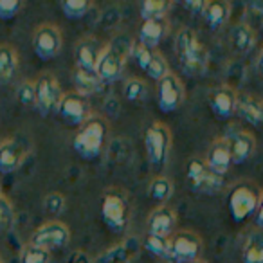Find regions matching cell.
I'll list each match as a JSON object with an SVG mask.
<instances>
[{"label":"cell","mask_w":263,"mask_h":263,"mask_svg":"<svg viewBox=\"0 0 263 263\" xmlns=\"http://www.w3.org/2000/svg\"><path fill=\"white\" fill-rule=\"evenodd\" d=\"M229 40H231V47L234 49V52L238 54H245L252 49L256 42V33L252 29V26L245 22H238L233 26L229 33Z\"/></svg>","instance_id":"cell-23"},{"label":"cell","mask_w":263,"mask_h":263,"mask_svg":"<svg viewBox=\"0 0 263 263\" xmlns=\"http://www.w3.org/2000/svg\"><path fill=\"white\" fill-rule=\"evenodd\" d=\"M72 80H74V85H76V92L81 96H90V94H96L103 88V81L98 78L96 72H90V70H83V69H74V74H72Z\"/></svg>","instance_id":"cell-27"},{"label":"cell","mask_w":263,"mask_h":263,"mask_svg":"<svg viewBox=\"0 0 263 263\" xmlns=\"http://www.w3.org/2000/svg\"><path fill=\"white\" fill-rule=\"evenodd\" d=\"M27 150L16 137L0 141V173H15L22 166Z\"/></svg>","instance_id":"cell-16"},{"label":"cell","mask_w":263,"mask_h":263,"mask_svg":"<svg viewBox=\"0 0 263 263\" xmlns=\"http://www.w3.org/2000/svg\"><path fill=\"white\" fill-rule=\"evenodd\" d=\"M144 72H148V76L159 81V80H162L166 74H170V65H168V62H166V58L161 54V52L154 51V56H152L150 63H148V67H146V70H144Z\"/></svg>","instance_id":"cell-34"},{"label":"cell","mask_w":263,"mask_h":263,"mask_svg":"<svg viewBox=\"0 0 263 263\" xmlns=\"http://www.w3.org/2000/svg\"><path fill=\"white\" fill-rule=\"evenodd\" d=\"M15 96L22 106H34V81H22L16 87Z\"/></svg>","instance_id":"cell-37"},{"label":"cell","mask_w":263,"mask_h":263,"mask_svg":"<svg viewBox=\"0 0 263 263\" xmlns=\"http://www.w3.org/2000/svg\"><path fill=\"white\" fill-rule=\"evenodd\" d=\"M44 209L47 215L58 216L65 211V197L60 193H49L44 198Z\"/></svg>","instance_id":"cell-36"},{"label":"cell","mask_w":263,"mask_h":263,"mask_svg":"<svg viewBox=\"0 0 263 263\" xmlns=\"http://www.w3.org/2000/svg\"><path fill=\"white\" fill-rule=\"evenodd\" d=\"M238 92L229 85H218L209 92V106L218 119H229L236 114Z\"/></svg>","instance_id":"cell-15"},{"label":"cell","mask_w":263,"mask_h":263,"mask_svg":"<svg viewBox=\"0 0 263 263\" xmlns=\"http://www.w3.org/2000/svg\"><path fill=\"white\" fill-rule=\"evenodd\" d=\"M227 141H229L231 161H233V164H245L256 150L254 136L247 130H236L234 134L227 136Z\"/></svg>","instance_id":"cell-20"},{"label":"cell","mask_w":263,"mask_h":263,"mask_svg":"<svg viewBox=\"0 0 263 263\" xmlns=\"http://www.w3.org/2000/svg\"><path fill=\"white\" fill-rule=\"evenodd\" d=\"M168 29H170V24L166 18L143 20V26L139 29V44L155 51V47L166 38Z\"/></svg>","instance_id":"cell-21"},{"label":"cell","mask_w":263,"mask_h":263,"mask_svg":"<svg viewBox=\"0 0 263 263\" xmlns=\"http://www.w3.org/2000/svg\"><path fill=\"white\" fill-rule=\"evenodd\" d=\"M108 137V124L101 116H92L80 126L74 136V152L85 161H92L101 155Z\"/></svg>","instance_id":"cell-2"},{"label":"cell","mask_w":263,"mask_h":263,"mask_svg":"<svg viewBox=\"0 0 263 263\" xmlns=\"http://www.w3.org/2000/svg\"><path fill=\"white\" fill-rule=\"evenodd\" d=\"M20 263H51V252L33 243H27L20 252Z\"/></svg>","instance_id":"cell-33"},{"label":"cell","mask_w":263,"mask_h":263,"mask_svg":"<svg viewBox=\"0 0 263 263\" xmlns=\"http://www.w3.org/2000/svg\"><path fill=\"white\" fill-rule=\"evenodd\" d=\"M241 261L243 263H263V231L256 229L245 238L241 247Z\"/></svg>","instance_id":"cell-26"},{"label":"cell","mask_w":263,"mask_h":263,"mask_svg":"<svg viewBox=\"0 0 263 263\" xmlns=\"http://www.w3.org/2000/svg\"><path fill=\"white\" fill-rule=\"evenodd\" d=\"M254 218H256V226H258V229H261V227H263V191L259 193L258 208H256Z\"/></svg>","instance_id":"cell-41"},{"label":"cell","mask_w":263,"mask_h":263,"mask_svg":"<svg viewBox=\"0 0 263 263\" xmlns=\"http://www.w3.org/2000/svg\"><path fill=\"white\" fill-rule=\"evenodd\" d=\"M63 45L62 29L54 24H40L33 33V49L42 60H52Z\"/></svg>","instance_id":"cell-11"},{"label":"cell","mask_w":263,"mask_h":263,"mask_svg":"<svg viewBox=\"0 0 263 263\" xmlns=\"http://www.w3.org/2000/svg\"><path fill=\"white\" fill-rule=\"evenodd\" d=\"M132 56H134V60H136V63L141 69L146 70L148 63H150L152 56H154V49H148L141 44H134V47H132Z\"/></svg>","instance_id":"cell-38"},{"label":"cell","mask_w":263,"mask_h":263,"mask_svg":"<svg viewBox=\"0 0 263 263\" xmlns=\"http://www.w3.org/2000/svg\"><path fill=\"white\" fill-rule=\"evenodd\" d=\"M123 94L130 103H143L148 96V85L139 78H130L124 83Z\"/></svg>","instance_id":"cell-29"},{"label":"cell","mask_w":263,"mask_h":263,"mask_svg":"<svg viewBox=\"0 0 263 263\" xmlns=\"http://www.w3.org/2000/svg\"><path fill=\"white\" fill-rule=\"evenodd\" d=\"M92 4L90 2H85V0H62L60 2V9L63 11V15L70 20L83 18L88 11H90Z\"/></svg>","instance_id":"cell-32"},{"label":"cell","mask_w":263,"mask_h":263,"mask_svg":"<svg viewBox=\"0 0 263 263\" xmlns=\"http://www.w3.org/2000/svg\"><path fill=\"white\" fill-rule=\"evenodd\" d=\"M256 69H258V74L263 78V49L259 51L258 60H256Z\"/></svg>","instance_id":"cell-42"},{"label":"cell","mask_w":263,"mask_h":263,"mask_svg":"<svg viewBox=\"0 0 263 263\" xmlns=\"http://www.w3.org/2000/svg\"><path fill=\"white\" fill-rule=\"evenodd\" d=\"M231 15V4L226 0H213V2H205V8L202 11V16L208 22L211 29H220L226 26Z\"/></svg>","instance_id":"cell-25"},{"label":"cell","mask_w":263,"mask_h":263,"mask_svg":"<svg viewBox=\"0 0 263 263\" xmlns=\"http://www.w3.org/2000/svg\"><path fill=\"white\" fill-rule=\"evenodd\" d=\"M177 213L170 205H159L148 216V234L161 238H170L175 233Z\"/></svg>","instance_id":"cell-19"},{"label":"cell","mask_w":263,"mask_h":263,"mask_svg":"<svg viewBox=\"0 0 263 263\" xmlns=\"http://www.w3.org/2000/svg\"><path fill=\"white\" fill-rule=\"evenodd\" d=\"M143 249V241L137 236H128L123 241L106 249L103 254H99L92 263H132L139 256Z\"/></svg>","instance_id":"cell-14"},{"label":"cell","mask_w":263,"mask_h":263,"mask_svg":"<svg viewBox=\"0 0 263 263\" xmlns=\"http://www.w3.org/2000/svg\"><path fill=\"white\" fill-rule=\"evenodd\" d=\"M69 240H70L69 226L60 222V220H51V222H45L44 226H40L34 231L29 243L51 252V251H56V249L67 247Z\"/></svg>","instance_id":"cell-10"},{"label":"cell","mask_w":263,"mask_h":263,"mask_svg":"<svg viewBox=\"0 0 263 263\" xmlns=\"http://www.w3.org/2000/svg\"><path fill=\"white\" fill-rule=\"evenodd\" d=\"M0 263H4V261H2V259H0Z\"/></svg>","instance_id":"cell-44"},{"label":"cell","mask_w":263,"mask_h":263,"mask_svg":"<svg viewBox=\"0 0 263 263\" xmlns=\"http://www.w3.org/2000/svg\"><path fill=\"white\" fill-rule=\"evenodd\" d=\"M62 87L54 74L44 72L34 81V108L42 116H51L58 110L62 101Z\"/></svg>","instance_id":"cell-6"},{"label":"cell","mask_w":263,"mask_h":263,"mask_svg":"<svg viewBox=\"0 0 263 263\" xmlns=\"http://www.w3.org/2000/svg\"><path fill=\"white\" fill-rule=\"evenodd\" d=\"M101 218L108 229L114 233H123L130 220V204L123 190L112 187L103 195L101 202Z\"/></svg>","instance_id":"cell-5"},{"label":"cell","mask_w":263,"mask_h":263,"mask_svg":"<svg viewBox=\"0 0 263 263\" xmlns=\"http://www.w3.org/2000/svg\"><path fill=\"white\" fill-rule=\"evenodd\" d=\"M204 162L213 173H216L220 177H223L229 172L233 161H231V150L227 137H218V139L213 141L208 154H205Z\"/></svg>","instance_id":"cell-18"},{"label":"cell","mask_w":263,"mask_h":263,"mask_svg":"<svg viewBox=\"0 0 263 263\" xmlns=\"http://www.w3.org/2000/svg\"><path fill=\"white\" fill-rule=\"evenodd\" d=\"M186 99V90L177 74L170 72L157 85V105L162 112H173L177 110Z\"/></svg>","instance_id":"cell-13"},{"label":"cell","mask_w":263,"mask_h":263,"mask_svg":"<svg viewBox=\"0 0 263 263\" xmlns=\"http://www.w3.org/2000/svg\"><path fill=\"white\" fill-rule=\"evenodd\" d=\"M173 191H175L173 182L164 175L155 177V179L150 182V186H148V195H150V198L155 202H159L161 205H164L166 202L173 197Z\"/></svg>","instance_id":"cell-28"},{"label":"cell","mask_w":263,"mask_h":263,"mask_svg":"<svg viewBox=\"0 0 263 263\" xmlns=\"http://www.w3.org/2000/svg\"><path fill=\"white\" fill-rule=\"evenodd\" d=\"M202 240L190 229L175 231L168 238V259L177 263H191L200 258Z\"/></svg>","instance_id":"cell-7"},{"label":"cell","mask_w":263,"mask_h":263,"mask_svg":"<svg viewBox=\"0 0 263 263\" xmlns=\"http://www.w3.org/2000/svg\"><path fill=\"white\" fill-rule=\"evenodd\" d=\"M56 112L70 126H81L88 117H92L90 103L87 101L85 96L78 94V92H65Z\"/></svg>","instance_id":"cell-12"},{"label":"cell","mask_w":263,"mask_h":263,"mask_svg":"<svg viewBox=\"0 0 263 263\" xmlns=\"http://www.w3.org/2000/svg\"><path fill=\"white\" fill-rule=\"evenodd\" d=\"M143 247L154 256L162 259H168V238L154 236V234H146L143 241Z\"/></svg>","instance_id":"cell-35"},{"label":"cell","mask_w":263,"mask_h":263,"mask_svg":"<svg viewBox=\"0 0 263 263\" xmlns=\"http://www.w3.org/2000/svg\"><path fill=\"white\" fill-rule=\"evenodd\" d=\"M18 52L13 45L0 44V85L11 83L18 70Z\"/></svg>","instance_id":"cell-24"},{"label":"cell","mask_w":263,"mask_h":263,"mask_svg":"<svg viewBox=\"0 0 263 263\" xmlns=\"http://www.w3.org/2000/svg\"><path fill=\"white\" fill-rule=\"evenodd\" d=\"M105 45L98 40L96 36H85L74 47V56H76V67L83 70L96 72V65L101 56Z\"/></svg>","instance_id":"cell-17"},{"label":"cell","mask_w":263,"mask_h":263,"mask_svg":"<svg viewBox=\"0 0 263 263\" xmlns=\"http://www.w3.org/2000/svg\"><path fill=\"white\" fill-rule=\"evenodd\" d=\"M258 198L259 193L254 187L247 186V184H236L227 197V205H229V213L234 222L241 223L249 216L254 215L256 208H258Z\"/></svg>","instance_id":"cell-9"},{"label":"cell","mask_w":263,"mask_h":263,"mask_svg":"<svg viewBox=\"0 0 263 263\" xmlns=\"http://www.w3.org/2000/svg\"><path fill=\"white\" fill-rule=\"evenodd\" d=\"M22 2L20 0H0V18L11 20L18 15Z\"/></svg>","instance_id":"cell-39"},{"label":"cell","mask_w":263,"mask_h":263,"mask_svg":"<svg viewBox=\"0 0 263 263\" xmlns=\"http://www.w3.org/2000/svg\"><path fill=\"white\" fill-rule=\"evenodd\" d=\"M236 114L252 124H263V99L251 94H238Z\"/></svg>","instance_id":"cell-22"},{"label":"cell","mask_w":263,"mask_h":263,"mask_svg":"<svg viewBox=\"0 0 263 263\" xmlns=\"http://www.w3.org/2000/svg\"><path fill=\"white\" fill-rule=\"evenodd\" d=\"M172 4L164 2V0H146L139 6V11L143 20H152V18H166V13L170 11Z\"/></svg>","instance_id":"cell-30"},{"label":"cell","mask_w":263,"mask_h":263,"mask_svg":"<svg viewBox=\"0 0 263 263\" xmlns=\"http://www.w3.org/2000/svg\"><path fill=\"white\" fill-rule=\"evenodd\" d=\"M184 8H186L191 15H202V11H204V8H205V2H202V0H191V2H184Z\"/></svg>","instance_id":"cell-40"},{"label":"cell","mask_w":263,"mask_h":263,"mask_svg":"<svg viewBox=\"0 0 263 263\" xmlns=\"http://www.w3.org/2000/svg\"><path fill=\"white\" fill-rule=\"evenodd\" d=\"M191 263H208V261H204V259L198 258V259H195V261H191Z\"/></svg>","instance_id":"cell-43"},{"label":"cell","mask_w":263,"mask_h":263,"mask_svg":"<svg viewBox=\"0 0 263 263\" xmlns=\"http://www.w3.org/2000/svg\"><path fill=\"white\" fill-rule=\"evenodd\" d=\"M132 47H134V42L124 34L114 38L110 44L105 45L98 60V65H96V74L103 83L116 81L121 76L126 58L132 54Z\"/></svg>","instance_id":"cell-3"},{"label":"cell","mask_w":263,"mask_h":263,"mask_svg":"<svg viewBox=\"0 0 263 263\" xmlns=\"http://www.w3.org/2000/svg\"><path fill=\"white\" fill-rule=\"evenodd\" d=\"M175 54L179 65L187 76H204L209 65V54L193 29L182 27L175 36Z\"/></svg>","instance_id":"cell-1"},{"label":"cell","mask_w":263,"mask_h":263,"mask_svg":"<svg viewBox=\"0 0 263 263\" xmlns=\"http://www.w3.org/2000/svg\"><path fill=\"white\" fill-rule=\"evenodd\" d=\"M16 215L13 204L9 202V198L4 195V191L0 190V233H8L15 227Z\"/></svg>","instance_id":"cell-31"},{"label":"cell","mask_w":263,"mask_h":263,"mask_svg":"<svg viewBox=\"0 0 263 263\" xmlns=\"http://www.w3.org/2000/svg\"><path fill=\"white\" fill-rule=\"evenodd\" d=\"M187 182L193 187V191L204 195H215L222 191L223 187V177L213 173L205 166L204 159H190L187 161Z\"/></svg>","instance_id":"cell-8"},{"label":"cell","mask_w":263,"mask_h":263,"mask_svg":"<svg viewBox=\"0 0 263 263\" xmlns=\"http://www.w3.org/2000/svg\"><path fill=\"white\" fill-rule=\"evenodd\" d=\"M144 150L154 168H164L172 152V130L168 124L155 121L148 126V130L144 132Z\"/></svg>","instance_id":"cell-4"}]
</instances>
